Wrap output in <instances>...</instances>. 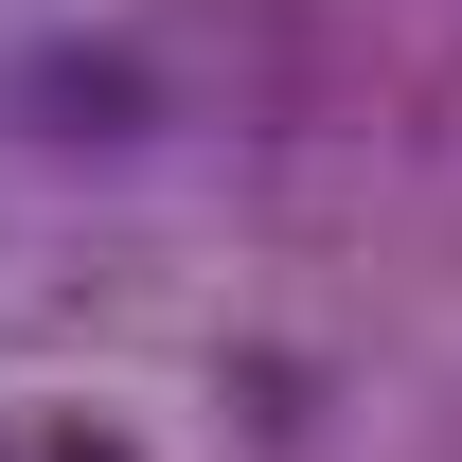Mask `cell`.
<instances>
[{
    "label": "cell",
    "instance_id": "obj_1",
    "mask_svg": "<svg viewBox=\"0 0 462 462\" xmlns=\"http://www.w3.org/2000/svg\"><path fill=\"white\" fill-rule=\"evenodd\" d=\"M0 462H125V445H107V427H18Z\"/></svg>",
    "mask_w": 462,
    "mask_h": 462
}]
</instances>
